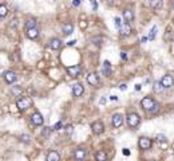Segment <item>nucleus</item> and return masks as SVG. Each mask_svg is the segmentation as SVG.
<instances>
[{
  "label": "nucleus",
  "instance_id": "1",
  "mask_svg": "<svg viewBox=\"0 0 174 161\" xmlns=\"http://www.w3.org/2000/svg\"><path fill=\"white\" fill-rule=\"evenodd\" d=\"M141 106L145 112H149V113H151V114H154V113H157L158 110H159V103L155 102L151 97H145V98H142Z\"/></svg>",
  "mask_w": 174,
  "mask_h": 161
},
{
  "label": "nucleus",
  "instance_id": "2",
  "mask_svg": "<svg viewBox=\"0 0 174 161\" xmlns=\"http://www.w3.org/2000/svg\"><path fill=\"white\" fill-rule=\"evenodd\" d=\"M126 121H127V125L130 126V128L135 129L137 126L139 125V122H141V117H139L137 113H128L127 117H126Z\"/></svg>",
  "mask_w": 174,
  "mask_h": 161
},
{
  "label": "nucleus",
  "instance_id": "3",
  "mask_svg": "<svg viewBox=\"0 0 174 161\" xmlns=\"http://www.w3.org/2000/svg\"><path fill=\"white\" fill-rule=\"evenodd\" d=\"M31 99L29 98H23L21 97L20 99H18V102H16V106H18L19 110H27L28 107H31Z\"/></svg>",
  "mask_w": 174,
  "mask_h": 161
},
{
  "label": "nucleus",
  "instance_id": "4",
  "mask_svg": "<svg viewBox=\"0 0 174 161\" xmlns=\"http://www.w3.org/2000/svg\"><path fill=\"white\" fill-rule=\"evenodd\" d=\"M138 145H139V148H141L142 150H147V149L151 148L153 141L149 138V137H141V138L138 140Z\"/></svg>",
  "mask_w": 174,
  "mask_h": 161
},
{
  "label": "nucleus",
  "instance_id": "5",
  "mask_svg": "<svg viewBox=\"0 0 174 161\" xmlns=\"http://www.w3.org/2000/svg\"><path fill=\"white\" fill-rule=\"evenodd\" d=\"M161 83H162V86L165 89H170L171 86L174 85V78L171 77L170 74H166L162 77V79H161Z\"/></svg>",
  "mask_w": 174,
  "mask_h": 161
},
{
  "label": "nucleus",
  "instance_id": "6",
  "mask_svg": "<svg viewBox=\"0 0 174 161\" xmlns=\"http://www.w3.org/2000/svg\"><path fill=\"white\" fill-rule=\"evenodd\" d=\"M111 123L114 128H119V126H122L123 123V115L119 114V113H115L114 115H112L111 118Z\"/></svg>",
  "mask_w": 174,
  "mask_h": 161
},
{
  "label": "nucleus",
  "instance_id": "7",
  "mask_svg": "<svg viewBox=\"0 0 174 161\" xmlns=\"http://www.w3.org/2000/svg\"><path fill=\"white\" fill-rule=\"evenodd\" d=\"M91 129H93V133L94 134H102L104 131V125L101 122V121H96L91 125Z\"/></svg>",
  "mask_w": 174,
  "mask_h": 161
},
{
  "label": "nucleus",
  "instance_id": "8",
  "mask_svg": "<svg viewBox=\"0 0 174 161\" xmlns=\"http://www.w3.org/2000/svg\"><path fill=\"white\" fill-rule=\"evenodd\" d=\"M31 121H32V123H34V125L40 126V125H43V121H44V118H43V115L40 114V113L35 112L34 114L31 115Z\"/></svg>",
  "mask_w": 174,
  "mask_h": 161
},
{
  "label": "nucleus",
  "instance_id": "9",
  "mask_svg": "<svg viewBox=\"0 0 174 161\" xmlns=\"http://www.w3.org/2000/svg\"><path fill=\"white\" fill-rule=\"evenodd\" d=\"M131 27H130V24L126 21V23H122V26L119 27V32H120V35L122 36H128V35L131 34Z\"/></svg>",
  "mask_w": 174,
  "mask_h": 161
},
{
  "label": "nucleus",
  "instance_id": "10",
  "mask_svg": "<svg viewBox=\"0 0 174 161\" xmlns=\"http://www.w3.org/2000/svg\"><path fill=\"white\" fill-rule=\"evenodd\" d=\"M67 72H68L70 77H78L80 74V66L79 64H75V66H68L67 67Z\"/></svg>",
  "mask_w": 174,
  "mask_h": 161
},
{
  "label": "nucleus",
  "instance_id": "11",
  "mask_svg": "<svg viewBox=\"0 0 174 161\" xmlns=\"http://www.w3.org/2000/svg\"><path fill=\"white\" fill-rule=\"evenodd\" d=\"M26 34L27 36L29 38V39H36L37 35H39V30H37V27H32V28H26Z\"/></svg>",
  "mask_w": 174,
  "mask_h": 161
},
{
  "label": "nucleus",
  "instance_id": "12",
  "mask_svg": "<svg viewBox=\"0 0 174 161\" xmlns=\"http://www.w3.org/2000/svg\"><path fill=\"white\" fill-rule=\"evenodd\" d=\"M83 91H84V89H83V86L80 85V83H75V85L72 86V94H74L75 97H80L83 94Z\"/></svg>",
  "mask_w": 174,
  "mask_h": 161
},
{
  "label": "nucleus",
  "instance_id": "13",
  "mask_svg": "<svg viewBox=\"0 0 174 161\" xmlns=\"http://www.w3.org/2000/svg\"><path fill=\"white\" fill-rule=\"evenodd\" d=\"M4 79H5V82L7 83H13L16 80V74L13 71H5L4 72Z\"/></svg>",
  "mask_w": 174,
  "mask_h": 161
},
{
  "label": "nucleus",
  "instance_id": "14",
  "mask_svg": "<svg viewBox=\"0 0 174 161\" xmlns=\"http://www.w3.org/2000/svg\"><path fill=\"white\" fill-rule=\"evenodd\" d=\"M50 47L52 50H59L62 47V40L58 39V38H51L50 39Z\"/></svg>",
  "mask_w": 174,
  "mask_h": 161
},
{
  "label": "nucleus",
  "instance_id": "15",
  "mask_svg": "<svg viewBox=\"0 0 174 161\" xmlns=\"http://www.w3.org/2000/svg\"><path fill=\"white\" fill-rule=\"evenodd\" d=\"M87 82L90 83V85H93V86H96V85L99 83L98 75H96L95 72H91V74H88V75H87Z\"/></svg>",
  "mask_w": 174,
  "mask_h": 161
},
{
  "label": "nucleus",
  "instance_id": "16",
  "mask_svg": "<svg viewBox=\"0 0 174 161\" xmlns=\"http://www.w3.org/2000/svg\"><path fill=\"white\" fill-rule=\"evenodd\" d=\"M102 72H103V75H106V77H110L111 75V63H110L109 61H104L103 62V69H102Z\"/></svg>",
  "mask_w": 174,
  "mask_h": 161
},
{
  "label": "nucleus",
  "instance_id": "17",
  "mask_svg": "<svg viewBox=\"0 0 174 161\" xmlns=\"http://www.w3.org/2000/svg\"><path fill=\"white\" fill-rule=\"evenodd\" d=\"M123 19H125V21H127V23L133 21L134 20V12L131 10H125L123 11Z\"/></svg>",
  "mask_w": 174,
  "mask_h": 161
},
{
  "label": "nucleus",
  "instance_id": "18",
  "mask_svg": "<svg viewBox=\"0 0 174 161\" xmlns=\"http://www.w3.org/2000/svg\"><path fill=\"white\" fill-rule=\"evenodd\" d=\"M59 160H60V156H59L58 152H55V150H51V152H48L47 161H59Z\"/></svg>",
  "mask_w": 174,
  "mask_h": 161
},
{
  "label": "nucleus",
  "instance_id": "19",
  "mask_svg": "<svg viewBox=\"0 0 174 161\" xmlns=\"http://www.w3.org/2000/svg\"><path fill=\"white\" fill-rule=\"evenodd\" d=\"M163 5V0H150V7L153 8V10H161Z\"/></svg>",
  "mask_w": 174,
  "mask_h": 161
},
{
  "label": "nucleus",
  "instance_id": "20",
  "mask_svg": "<svg viewBox=\"0 0 174 161\" xmlns=\"http://www.w3.org/2000/svg\"><path fill=\"white\" fill-rule=\"evenodd\" d=\"M72 32H74V26H72V23H66L63 26V34L64 35H71Z\"/></svg>",
  "mask_w": 174,
  "mask_h": 161
},
{
  "label": "nucleus",
  "instance_id": "21",
  "mask_svg": "<svg viewBox=\"0 0 174 161\" xmlns=\"http://www.w3.org/2000/svg\"><path fill=\"white\" fill-rule=\"evenodd\" d=\"M86 154H87V152L83 149H78L75 150V158H78V160H83V158H86Z\"/></svg>",
  "mask_w": 174,
  "mask_h": 161
},
{
  "label": "nucleus",
  "instance_id": "22",
  "mask_svg": "<svg viewBox=\"0 0 174 161\" xmlns=\"http://www.w3.org/2000/svg\"><path fill=\"white\" fill-rule=\"evenodd\" d=\"M153 89H154V91L155 93H162L163 91V86H162V83H161V80H158V82H154V86H153Z\"/></svg>",
  "mask_w": 174,
  "mask_h": 161
},
{
  "label": "nucleus",
  "instance_id": "23",
  "mask_svg": "<svg viewBox=\"0 0 174 161\" xmlns=\"http://www.w3.org/2000/svg\"><path fill=\"white\" fill-rule=\"evenodd\" d=\"M95 158L99 161H104V160H107V154L104 152H102V150H99V152H96Z\"/></svg>",
  "mask_w": 174,
  "mask_h": 161
},
{
  "label": "nucleus",
  "instance_id": "24",
  "mask_svg": "<svg viewBox=\"0 0 174 161\" xmlns=\"http://www.w3.org/2000/svg\"><path fill=\"white\" fill-rule=\"evenodd\" d=\"M157 140H158V142H161V144H162V146H166V145H167V138H166L165 134H158Z\"/></svg>",
  "mask_w": 174,
  "mask_h": 161
},
{
  "label": "nucleus",
  "instance_id": "25",
  "mask_svg": "<svg viewBox=\"0 0 174 161\" xmlns=\"http://www.w3.org/2000/svg\"><path fill=\"white\" fill-rule=\"evenodd\" d=\"M7 13H8V8L5 7L4 4H1L0 5V18H5Z\"/></svg>",
  "mask_w": 174,
  "mask_h": 161
},
{
  "label": "nucleus",
  "instance_id": "26",
  "mask_svg": "<svg viewBox=\"0 0 174 161\" xmlns=\"http://www.w3.org/2000/svg\"><path fill=\"white\" fill-rule=\"evenodd\" d=\"M155 35H157V27H153L151 31H150V35H149V39L150 40H154L155 39Z\"/></svg>",
  "mask_w": 174,
  "mask_h": 161
},
{
  "label": "nucleus",
  "instance_id": "27",
  "mask_svg": "<svg viewBox=\"0 0 174 161\" xmlns=\"http://www.w3.org/2000/svg\"><path fill=\"white\" fill-rule=\"evenodd\" d=\"M32 27H36V21L29 19V20L26 21V28H32Z\"/></svg>",
  "mask_w": 174,
  "mask_h": 161
},
{
  "label": "nucleus",
  "instance_id": "28",
  "mask_svg": "<svg viewBox=\"0 0 174 161\" xmlns=\"http://www.w3.org/2000/svg\"><path fill=\"white\" fill-rule=\"evenodd\" d=\"M20 140H21L23 142H26V144H27V142H29V136H28V134H21V136H20Z\"/></svg>",
  "mask_w": 174,
  "mask_h": 161
},
{
  "label": "nucleus",
  "instance_id": "29",
  "mask_svg": "<svg viewBox=\"0 0 174 161\" xmlns=\"http://www.w3.org/2000/svg\"><path fill=\"white\" fill-rule=\"evenodd\" d=\"M90 3H91V7H93V11L98 10V1L96 0H90Z\"/></svg>",
  "mask_w": 174,
  "mask_h": 161
},
{
  "label": "nucleus",
  "instance_id": "30",
  "mask_svg": "<svg viewBox=\"0 0 174 161\" xmlns=\"http://www.w3.org/2000/svg\"><path fill=\"white\" fill-rule=\"evenodd\" d=\"M51 130H52V128H48V126H47V128H44V129H43L42 134H43V136H46V137H47L48 134H50V131H51Z\"/></svg>",
  "mask_w": 174,
  "mask_h": 161
},
{
  "label": "nucleus",
  "instance_id": "31",
  "mask_svg": "<svg viewBox=\"0 0 174 161\" xmlns=\"http://www.w3.org/2000/svg\"><path fill=\"white\" fill-rule=\"evenodd\" d=\"M114 21H115V26H117L118 28H119V27L122 26V20H120V18H115V19H114Z\"/></svg>",
  "mask_w": 174,
  "mask_h": 161
},
{
  "label": "nucleus",
  "instance_id": "32",
  "mask_svg": "<svg viewBox=\"0 0 174 161\" xmlns=\"http://www.w3.org/2000/svg\"><path fill=\"white\" fill-rule=\"evenodd\" d=\"M60 128H62V121H59V122L55 123V126H54V130H59Z\"/></svg>",
  "mask_w": 174,
  "mask_h": 161
},
{
  "label": "nucleus",
  "instance_id": "33",
  "mask_svg": "<svg viewBox=\"0 0 174 161\" xmlns=\"http://www.w3.org/2000/svg\"><path fill=\"white\" fill-rule=\"evenodd\" d=\"M122 152H123V154H125V156H130V150H128L127 148H123Z\"/></svg>",
  "mask_w": 174,
  "mask_h": 161
},
{
  "label": "nucleus",
  "instance_id": "34",
  "mask_svg": "<svg viewBox=\"0 0 174 161\" xmlns=\"http://www.w3.org/2000/svg\"><path fill=\"white\" fill-rule=\"evenodd\" d=\"M72 5H75V7H79V5H80V0H72Z\"/></svg>",
  "mask_w": 174,
  "mask_h": 161
},
{
  "label": "nucleus",
  "instance_id": "35",
  "mask_svg": "<svg viewBox=\"0 0 174 161\" xmlns=\"http://www.w3.org/2000/svg\"><path fill=\"white\" fill-rule=\"evenodd\" d=\"M119 89L120 90H126V89H127V85H126V83H122V85L119 86Z\"/></svg>",
  "mask_w": 174,
  "mask_h": 161
},
{
  "label": "nucleus",
  "instance_id": "36",
  "mask_svg": "<svg viewBox=\"0 0 174 161\" xmlns=\"http://www.w3.org/2000/svg\"><path fill=\"white\" fill-rule=\"evenodd\" d=\"M120 58H122L123 61H126V59H127V56H126V52H120Z\"/></svg>",
  "mask_w": 174,
  "mask_h": 161
},
{
  "label": "nucleus",
  "instance_id": "37",
  "mask_svg": "<svg viewBox=\"0 0 174 161\" xmlns=\"http://www.w3.org/2000/svg\"><path fill=\"white\" fill-rule=\"evenodd\" d=\"M71 131H72V126L70 125V126H67V133L68 134H71Z\"/></svg>",
  "mask_w": 174,
  "mask_h": 161
},
{
  "label": "nucleus",
  "instance_id": "38",
  "mask_svg": "<svg viewBox=\"0 0 174 161\" xmlns=\"http://www.w3.org/2000/svg\"><path fill=\"white\" fill-rule=\"evenodd\" d=\"M75 43H76V40H70V42L67 43V44H68V46H74Z\"/></svg>",
  "mask_w": 174,
  "mask_h": 161
},
{
  "label": "nucleus",
  "instance_id": "39",
  "mask_svg": "<svg viewBox=\"0 0 174 161\" xmlns=\"http://www.w3.org/2000/svg\"><path fill=\"white\" fill-rule=\"evenodd\" d=\"M135 90H141V85H135Z\"/></svg>",
  "mask_w": 174,
  "mask_h": 161
},
{
  "label": "nucleus",
  "instance_id": "40",
  "mask_svg": "<svg viewBox=\"0 0 174 161\" xmlns=\"http://www.w3.org/2000/svg\"><path fill=\"white\" fill-rule=\"evenodd\" d=\"M171 8L174 10V0H173V3H171Z\"/></svg>",
  "mask_w": 174,
  "mask_h": 161
}]
</instances>
